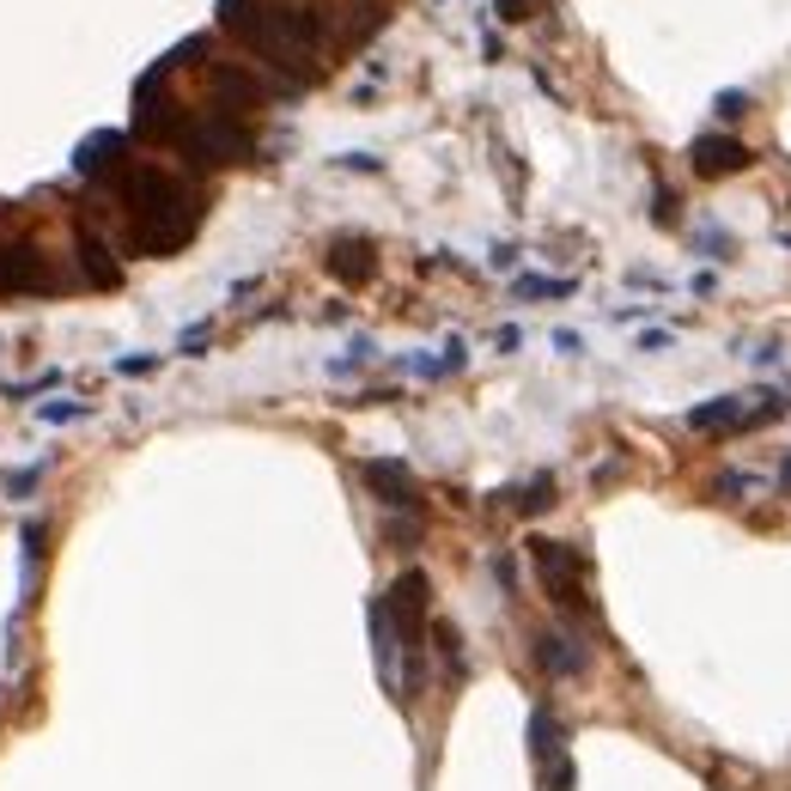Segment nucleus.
Instances as JSON below:
<instances>
[{
    "instance_id": "7ed1b4c3",
    "label": "nucleus",
    "mask_w": 791,
    "mask_h": 791,
    "mask_svg": "<svg viewBox=\"0 0 791 791\" xmlns=\"http://www.w3.org/2000/svg\"><path fill=\"white\" fill-rule=\"evenodd\" d=\"M530 560H536L542 584H548V597L560 609H584V579H579V548H567V542H530Z\"/></svg>"
},
{
    "instance_id": "f8f14e48",
    "label": "nucleus",
    "mask_w": 791,
    "mask_h": 791,
    "mask_svg": "<svg viewBox=\"0 0 791 791\" xmlns=\"http://www.w3.org/2000/svg\"><path fill=\"white\" fill-rule=\"evenodd\" d=\"M79 268H86L92 287H116V280H122V268L110 263V244H104V237H92V232H79Z\"/></svg>"
},
{
    "instance_id": "6e6552de",
    "label": "nucleus",
    "mask_w": 791,
    "mask_h": 791,
    "mask_svg": "<svg viewBox=\"0 0 791 791\" xmlns=\"http://www.w3.org/2000/svg\"><path fill=\"white\" fill-rule=\"evenodd\" d=\"M536 664L548 676H579L591 658H584V646L572 639V633H542V639H536Z\"/></svg>"
},
{
    "instance_id": "423d86ee",
    "label": "nucleus",
    "mask_w": 791,
    "mask_h": 791,
    "mask_svg": "<svg viewBox=\"0 0 791 791\" xmlns=\"http://www.w3.org/2000/svg\"><path fill=\"white\" fill-rule=\"evenodd\" d=\"M371 481V488H378V500L383 505H421V488H414V475H409V463H366V469H359Z\"/></svg>"
},
{
    "instance_id": "2eb2a0df",
    "label": "nucleus",
    "mask_w": 791,
    "mask_h": 791,
    "mask_svg": "<svg viewBox=\"0 0 791 791\" xmlns=\"http://www.w3.org/2000/svg\"><path fill=\"white\" fill-rule=\"evenodd\" d=\"M567 292H572V280H536V275L517 280V299H567Z\"/></svg>"
},
{
    "instance_id": "9d476101",
    "label": "nucleus",
    "mask_w": 791,
    "mask_h": 791,
    "mask_svg": "<svg viewBox=\"0 0 791 791\" xmlns=\"http://www.w3.org/2000/svg\"><path fill=\"white\" fill-rule=\"evenodd\" d=\"M110 153H122V134H116V129H98L92 141L74 153V171H79V177H110V165H116Z\"/></svg>"
},
{
    "instance_id": "1a4fd4ad",
    "label": "nucleus",
    "mask_w": 791,
    "mask_h": 791,
    "mask_svg": "<svg viewBox=\"0 0 791 791\" xmlns=\"http://www.w3.org/2000/svg\"><path fill=\"white\" fill-rule=\"evenodd\" d=\"M371 244L366 237H342V244H330V275L347 280V287H359V280H371Z\"/></svg>"
},
{
    "instance_id": "39448f33",
    "label": "nucleus",
    "mask_w": 791,
    "mask_h": 791,
    "mask_svg": "<svg viewBox=\"0 0 791 791\" xmlns=\"http://www.w3.org/2000/svg\"><path fill=\"white\" fill-rule=\"evenodd\" d=\"M688 158H694V171H700V177L749 171V146H743L737 134H700V141L688 146Z\"/></svg>"
},
{
    "instance_id": "a211bd4d",
    "label": "nucleus",
    "mask_w": 791,
    "mask_h": 791,
    "mask_svg": "<svg viewBox=\"0 0 791 791\" xmlns=\"http://www.w3.org/2000/svg\"><path fill=\"white\" fill-rule=\"evenodd\" d=\"M743 104H749V98H743V92H718V98H712V110H718V122H737V116H743Z\"/></svg>"
},
{
    "instance_id": "9b49d317",
    "label": "nucleus",
    "mask_w": 791,
    "mask_h": 791,
    "mask_svg": "<svg viewBox=\"0 0 791 791\" xmlns=\"http://www.w3.org/2000/svg\"><path fill=\"white\" fill-rule=\"evenodd\" d=\"M530 749H536V761H560V755H567V725H560L548 706L530 712Z\"/></svg>"
},
{
    "instance_id": "412c9836",
    "label": "nucleus",
    "mask_w": 791,
    "mask_h": 791,
    "mask_svg": "<svg viewBox=\"0 0 791 791\" xmlns=\"http://www.w3.org/2000/svg\"><path fill=\"white\" fill-rule=\"evenodd\" d=\"M158 359L153 354H134V359H116V371H129V378H141V371H153Z\"/></svg>"
},
{
    "instance_id": "0eeeda50",
    "label": "nucleus",
    "mask_w": 791,
    "mask_h": 791,
    "mask_svg": "<svg viewBox=\"0 0 791 791\" xmlns=\"http://www.w3.org/2000/svg\"><path fill=\"white\" fill-rule=\"evenodd\" d=\"M743 402H749V396H712V402H700V409L688 414V426H694V433H737V426H749Z\"/></svg>"
},
{
    "instance_id": "f3484780",
    "label": "nucleus",
    "mask_w": 791,
    "mask_h": 791,
    "mask_svg": "<svg viewBox=\"0 0 791 791\" xmlns=\"http://www.w3.org/2000/svg\"><path fill=\"white\" fill-rule=\"evenodd\" d=\"M542 791H572V761H542Z\"/></svg>"
},
{
    "instance_id": "20e7f679",
    "label": "nucleus",
    "mask_w": 791,
    "mask_h": 791,
    "mask_svg": "<svg viewBox=\"0 0 791 791\" xmlns=\"http://www.w3.org/2000/svg\"><path fill=\"white\" fill-rule=\"evenodd\" d=\"M55 280L43 275L37 244H0V292H49Z\"/></svg>"
},
{
    "instance_id": "dca6fc26",
    "label": "nucleus",
    "mask_w": 791,
    "mask_h": 791,
    "mask_svg": "<svg viewBox=\"0 0 791 791\" xmlns=\"http://www.w3.org/2000/svg\"><path fill=\"white\" fill-rule=\"evenodd\" d=\"M79 414H86V402H67V396H62V402H43L37 421L43 426H67V421H79Z\"/></svg>"
},
{
    "instance_id": "aec40b11",
    "label": "nucleus",
    "mask_w": 791,
    "mask_h": 791,
    "mask_svg": "<svg viewBox=\"0 0 791 791\" xmlns=\"http://www.w3.org/2000/svg\"><path fill=\"white\" fill-rule=\"evenodd\" d=\"M37 475H43V469H19V475H7V493H31V488H37Z\"/></svg>"
},
{
    "instance_id": "f03ea898",
    "label": "nucleus",
    "mask_w": 791,
    "mask_h": 791,
    "mask_svg": "<svg viewBox=\"0 0 791 791\" xmlns=\"http://www.w3.org/2000/svg\"><path fill=\"white\" fill-rule=\"evenodd\" d=\"M177 146H183L196 165H237V158H250V129H244L232 110H213V116L189 122V129L177 134Z\"/></svg>"
},
{
    "instance_id": "ddd939ff",
    "label": "nucleus",
    "mask_w": 791,
    "mask_h": 791,
    "mask_svg": "<svg viewBox=\"0 0 791 791\" xmlns=\"http://www.w3.org/2000/svg\"><path fill=\"white\" fill-rule=\"evenodd\" d=\"M505 505H517V512H548V505H554V481H548V475H536V481H524V488L505 493Z\"/></svg>"
},
{
    "instance_id": "4468645a",
    "label": "nucleus",
    "mask_w": 791,
    "mask_h": 791,
    "mask_svg": "<svg viewBox=\"0 0 791 791\" xmlns=\"http://www.w3.org/2000/svg\"><path fill=\"white\" fill-rule=\"evenodd\" d=\"M213 86H220L232 104H256V79H250V74H237V67H213Z\"/></svg>"
},
{
    "instance_id": "f257e3e1",
    "label": "nucleus",
    "mask_w": 791,
    "mask_h": 791,
    "mask_svg": "<svg viewBox=\"0 0 791 791\" xmlns=\"http://www.w3.org/2000/svg\"><path fill=\"white\" fill-rule=\"evenodd\" d=\"M116 189H122V208H129V244L146 256H171L183 250L189 237L201 225V196L189 183H177L171 171H116Z\"/></svg>"
},
{
    "instance_id": "6ab92c4d",
    "label": "nucleus",
    "mask_w": 791,
    "mask_h": 791,
    "mask_svg": "<svg viewBox=\"0 0 791 791\" xmlns=\"http://www.w3.org/2000/svg\"><path fill=\"white\" fill-rule=\"evenodd\" d=\"M530 7H536V0H493V13H500L505 25H517V19H530Z\"/></svg>"
},
{
    "instance_id": "4be33fe9",
    "label": "nucleus",
    "mask_w": 791,
    "mask_h": 791,
    "mask_svg": "<svg viewBox=\"0 0 791 791\" xmlns=\"http://www.w3.org/2000/svg\"><path fill=\"white\" fill-rule=\"evenodd\" d=\"M779 488H786V493H791V457H786V469H779Z\"/></svg>"
}]
</instances>
